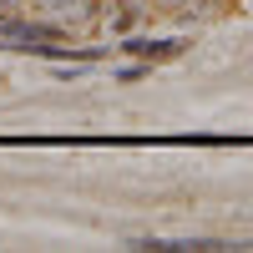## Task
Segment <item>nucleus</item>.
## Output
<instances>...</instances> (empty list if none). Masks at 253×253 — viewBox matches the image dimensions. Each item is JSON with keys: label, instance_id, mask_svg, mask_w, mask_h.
<instances>
[{"label": "nucleus", "instance_id": "obj_2", "mask_svg": "<svg viewBox=\"0 0 253 253\" xmlns=\"http://www.w3.org/2000/svg\"><path fill=\"white\" fill-rule=\"evenodd\" d=\"M122 51H132V56H152V61H157V56H177L182 41H126Z\"/></svg>", "mask_w": 253, "mask_h": 253}, {"label": "nucleus", "instance_id": "obj_3", "mask_svg": "<svg viewBox=\"0 0 253 253\" xmlns=\"http://www.w3.org/2000/svg\"><path fill=\"white\" fill-rule=\"evenodd\" d=\"M167 5H187V0H167Z\"/></svg>", "mask_w": 253, "mask_h": 253}, {"label": "nucleus", "instance_id": "obj_1", "mask_svg": "<svg viewBox=\"0 0 253 253\" xmlns=\"http://www.w3.org/2000/svg\"><path fill=\"white\" fill-rule=\"evenodd\" d=\"M0 41H10L15 51H36V56H66L71 46H56L51 26H31V20H0Z\"/></svg>", "mask_w": 253, "mask_h": 253}]
</instances>
